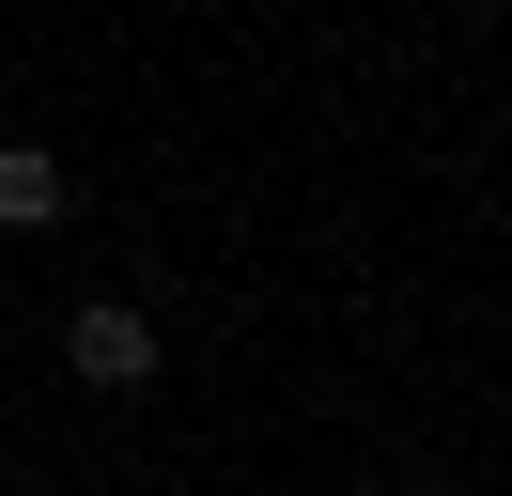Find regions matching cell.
<instances>
[{
    "label": "cell",
    "mask_w": 512,
    "mask_h": 496,
    "mask_svg": "<svg viewBox=\"0 0 512 496\" xmlns=\"http://www.w3.org/2000/svg\"><path fill=\"white\" fill-rule=\"evenodd\" d=\"M63 372H78L94 403H140V388L171 372V341H156L140 295H78V310H63Z\"/></svg>",
    "instance_id": "6da1fadb"
},
{
    "label": "cell",
    "mask_w": 512,
    "mask_h": 496,
    "mask_svg": "<svg viewBox=\"0 0 512 496\" xmlns=\"http://www.w3.org/2000/svg\"><path fill=\"white\" fill-rule=\"evenodd\" d=\"M63 202H78L63 155H47V140H0V233H63Z\"/></svg>",
    "instance_id": "7a4b0ae2"
}]
</instances>
